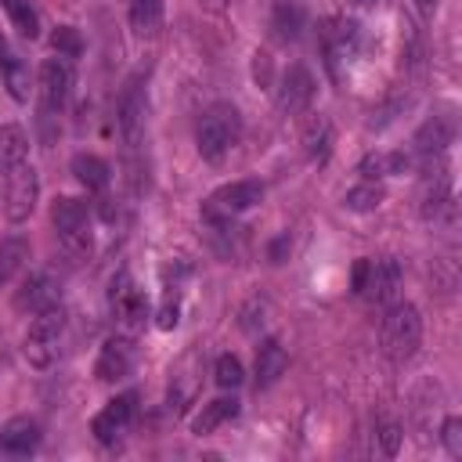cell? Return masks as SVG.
<instances>
[{
  "mask_svg": "<svg viewBox=\"0 0 462 462\" xmlns=\"http://www.w3.org/2000/svg\"><path fill=\"white\" fill-rule=\"evenodd\" d=\"M0 8L8 12L12 26H15L22 37H29V40H37V37H40V15L33 12L29 0H0Z\"/></svg>",
  "mask_w": 462,
  "mask_h": 462,
  "instance_id": "obj_28",
  "label": "cell"
},
{
  "mask_svg": "<svg viewBox=\"0 0 462 462\" xmlns=\"http://www.w3.org/2000/svg\"><path fill=\"white\" fill-rule=\"evenodd\" d=\"M264 315H267V304H264V300H249V304L242 307V315H239V318H242V329H246V332H256V325L267 322Z\"/></svg>",
  "mask_w": 462,
  "mask_h": 462,
  "instance_id": "obj_38",
  "label": "cell"
},
{
  "mask_svg": "<svg viewBox=\"0 0 462 462\" xmlns=\"http://www.w3.org/2000/svg\"><path fill=\"white\" fill-rule=\"evenodd\" d=\"M214 383L221 391H239L246 383V368H242V361L235 354H221L214 361Z\"/></svg>",
  "mask_w": 462,
  "mask_h": 462,
  "instance_id": "obj_29",
  "label": "cell"
},
{
  "mask_svg": "<svg viewBox=\"0 0 462 462\" xmlns=\"http://www.w3.org/2000/svg\"><path fill=\"white\" fill-rule=\"evenodd\" d=\"M455 120L451 116H430L416 138H412V152L416 155H444L451 145H455Z\"/></svg>",
  "mask_w": 462,
  "mask_h": 462,
  "instance_id": "obj_12",
  "label": "cell"
},
{
  "mask_svg": "<svg viewBox=\"0 0 462 462\" xmlns=\"http://www.w3.org/2000/svg\"><path fill=\"white\" fill-rule=\"evenodd\" d=\"M239 412H242V405H239L235 394H231V398H217V401L203 405V412L192 419V433H196V437H206V433H214L217 426H224L228 419H235Z\"/></svg>",
  "mask_w": 462,
  "mask_h": 462,
  "instance_id": "obj_22",
  "label": "cell"
},
{
  "mask_svg": "<svg viewBox=\"0 0 462 462\" xmlns=\"http://www.w3.org/2000/svg\"><path fill=\"white\" fill-rule=\"evenodd\" d=\"M441 441H444V451L451 458H462V419L458 416H448L441 423Z\"/></svg>",
  "mask_w": 462,
  "mask_h": 462,
  "instance_id": "obj_33",
  "label": "cell"
},
{
  "mask_svg": "<svg viewBox=\"0 0 462 462\" xmlns=\"http://www.w3.org/2000/svg\"><path fill=\"white\" fill-rule=\"evenodd\" d=\"M163 15H166L163 0H134L130 4V29L138 37H155L163 29Z\"/></svg>",
  "mask_w": 462,
  "mask_h": 462,
  "instance_id": "obj_23",
  "label": "cell"
},
{
  "mask_svg": "<svg viewBox=\"0 0 462 462\" xmlns=\"http://www.w3.org/2000/svg\"><path fill=\"white\" fill-rule=\"evenodd\" d=\"M69 170H72V177L83 184V189H87V192H95V196L109 192V184H113V170H109V163H105L102 155H95V152H80V155H72Z\"/></svg>",
  "mask_w": 462,
  "mask_h": 462,
  "instance_id": "obj_16",
  "label": "cell"
},
{
  "mask_svg": "<svg viewBox=\"0 0 462 462\" xmlns=\"http://www.w3.org/2000/svg\"><path fill=\"white\" fill-rule=\"evenodd\" d=\"M134 412H138V391H127V394L113 398L95 419H90V433H95L98 444H116V437L130 426Z\"/></svg>",
  "mask_w": 462,
  "mask_h": 462,
  "instance_id": "obj_9",
  "label": "cell"
},
{
  "mask_svg": "<svg viewBox=\"0 0 462 462\" xmlns=\"http://www.w3.org/2000/svg\"><path fill=\"white\" fill-rule=\"evenodd\" d=\"M380 343H383V354L391 361L416 357V350L423 343V315H419V307L408 304V300L387 304L383 322H380Z\"/></svg>",
  "mask_w": 462,
  "mask_h": 462,
  "instance_id": "obj_2",
  "label": "cell"
},
{
  "mask_svg": "<svg viewBox=\"0 0 462 462\" xmlns=\"http://www.w3.org/2000/svg\"><path fill=\"white\" fill-rule=\"evenodd\" d=\"M300 145H304V155L311 159V163H329V155H332V145H336V130H332V120L329 116H311L307 120V127H304V134H300Z\"/></svg>",
  "mask_w": 462,
  "mask_h": 462,
  "instance_id": "obj_18",
  "label": "cell"
},
{
  "mask_svg": "<svg viewBox=\"0 0 462 462\" xmlns=\"http://www.w3.org/2000/svg\"><path fill=\"white\" fill-rule=\"evenodd\" d=\"M401 441H405V430H401L394 419H383L380 430H376V451H380L383 458H394V455L401 451Z\"/></svg>",
  "mask_w": 462,
  "mask_h": 462,
  "instance_id": "obj_32",
  "label": "cell"
},
{
  "mask_svg": "<svg viewBox=\"0 0 462 462\" xmlns=\"http://www.w3.org/2000/svg\"><path fill=\"white\" fill-rule=\"evenodd\" d=\"M15 311L19 315H37L51 304H58V282H55V274L51 271H33L22 279V286L15 290Z\"/></svg>",
  "mask_w": 462,
  "mask_h": 462,
  "instance_id": "obj_10",
  "label": "cell"
},
{
  "mask_svg": "<svg viewBox=\"0 0 462 462\" xmlns=\"http://www.w3.org/2000/svg\"><path fill=\"white\" fill-rule=\"evenodd\" d=\"M290 368V354L279 340H264L260 350H256V391H267L274 387Z\"/></svg>",
  "mask_w": 462,
  "mask_h": 462,
  "instance_id": "obj_17",
  "label": "cell"
},
{
  "mask_svg": "<svg viewBox=\"0 0 462 462\" xmlns=\"http://www.w3.org/2000/svg\"><path fill=\"white\" fill-rule=\"evenodd\" d=\"M357 173H361L365 181H380V177H387V155H376V152H368V155L361 159Z\"/></svg>",
  "mask_w": 462,
  "mask_h": 462,
  "instance_id": "obj_37",
  "label": "cell"
},
{
  "mask_svg": "<svg viewBox=\"0 0 462 462\" xmlns=\"http://www.w3.org/2000/svg\"><path fill=\"white\" fill-rule=\"evenodd\" d=\"M113 311H116V318L134 332V329H141L145 325V318H148V300H145V293L134 286V290H127L116 304H109Z\"/></svg>",
  "mask_w": 462,
  "mask_h": 462,
  "instance_id": "obj_26",
  "label": "cell"
},
{
  "mask_svg": "<svg viewBox=\"0 0 462 462\" xmlns=\"http://www.w3.org/2000/svg\"><path fill=\"white\" fill-rule=\"evenodd\" d=\"M72 62L69 58H62V55H55V58H44V65H40V72H37V95H40V123H47V120H55L62 109H65V102H69V95H72Z\"/></svg>",
  "mask_w": 462,
  "mask_h": 462,
  "instance_id": "obj_5",
  "label": "cell"
},
{
  "mask_svg": "<svg viewBox=\"0 0 462 462\" xmlns=\"http://www.w3.org/2000/svg\"><path fill=\"white\" fill-rule=\"evenodd\" d=\"M401 65H405L408 72H423V65H426V40H423V33H419L412 22H405V51H401Z\"/></svg>",
  "mask_w": 462,
  "mask_h": 462,
  "instance_id": "obj_30",
  "label": "cell"
},
{
  "mask_svg": "<svg viewBox=\"0 0 462 462\" xmlns=\"http://www.w3.org/2000/svg\"><path fill=\"white\" fill-rule=\"evenodd\" d=\"M98 214H102V221H105V224H113V221H116V210H113V199H102V206H98Z\"/></svg>",
  "mask_w": 462,
  "mask_h": 462,
  "instance_id": "obj_41",
  "label": "cell"
},
{
  "mask_svg": "<svg viewBox=\"0 0 462 462\" xmlns=\"http://www.w3.org/2000/svg\"><path fill=\"white\" fill-rule=\"evenodd\" d=\"M315 95H318L315 72L304 62H293L279 80V109L286 116H300V113H307L315 105Z\"/></svg>",
  "mask_w": 462,
  "mask_h": 462,
  "instance_id": "obj_8",
  "label": "cell"
},
{
  "mask_svg": "<svg viewBox=\"0 0 462 462\" xmlns=\"http://www.w3.org/2000/svg\"><path fill=\"white\" fill-rule=\"evenodd\" d=\"M401 282H405L401 260L380 256V260H373V274H368V290H365V297H373L380 307H387V304H394V300L401 297Z\"/></svg>",
  "mask_w": 462,
  "mask_h": 462,
  "instance_id": "obj_11",
  "label": "cell"
},
{
  "mask_svg": "<svg viewBox=\"0 0 462 462\" xmlns=\"http://www.w3.org/2000/svg\"><path fill=\"white\" fill-rule=\"evenodd\" d=\"M239 134H242V116L231 102H217L210 105L203 116H199V127H196V148L206 163H224L228 152L239 145Z\"/></svg>",
  "mask_w": 462,
  "mask_h": 462,
  "instance_id": "obj_1",
  "label": "cell"
},
{
  "mask_svg": "<svg viewBox=\"0 0 462 462\" xmlns=\"http://www.w3.org/2000/svg\"><path fill=\"white\" fill-rule=\"evenodd\" d=\"M134 365H138V343L134 336L127 332H116L102 343L98 350V361H95V380L98 383H120L134 373Z\"/></svg>",
  "mask_w": 462,
  "mask_h": 462,
  "instance_id": "obj_6",
  "label": "cell"
},
{
  "mask_svg": "<svg viewBox=\"0 0 462 462\" xmlns=\"http://www.w3.org/2000/svg\"><path fill=\"white\" fill-rule=\"evenodd\" d=\"M405 105H408V98H391V102H383L376 113H373V130H383V127H391L401 113H405Z\"/></svg>",
  "mask_w": 462,
  "mask_h": 462,
  "instance_id": "obj_35",
  "label": "cell"
},
{
  "mask_svg": "<svg viewBox=\"0 0 462 462\" xmlns=\"http://www.w3.org/2000/svg\"><path fill=\"white\" fill-rule=\"evenodd\" d=\"M368 274H373V260H368V256L354 260V267H350V293H354V297H365V290H368Z\"/></svg>",
  "mask_w": 462,
  "mask_h": 462,
  "instance_id": "obj_36",
  "label": "cell"
},
{
  "mask_svg": "<svg viewBox=\"0 0 462 462\" xmlns=\"http://www.w3.org/2000/svg\"><path fill=\"white\" fill-rule=\"evenodd\" d=\"M383 199H387V192H383L380 181H361V184H354V189L343 196V206L350 214H373V210L383 206Z\"/></svg>",
  "mask_w": 462,
  "mask_h": 462,
  "instance_id": "obj_24",
  "label": "cell"
},
{
  "mask_svg": "<svg viewBox=\"0 0 462 462\" xmlns=\"http://www.w3.org/2000/svg\"><path fill=\"white\" fill-rule=\"evenodd\" d=\"M145 113H148L145 76H130L127 87L120 90V102H116V130H120L127 155H134L145 141Z\"/></svg>",
  "mask_w": 462,
  "mask_h": 462,
  "instance_id": "obj_4",
  "label": "cell"
},
{
  "mask_svg": "<svg viewBox=\"0 0 462 462\" xmlns=\"http://www.w3.org/2000/svg\"><path fill=\"white\" fill-rule=\"evenodd\" d=\"M44 433H40V423L29 419V416H15L0 426V448L8 455H33L40 448Z\"/></svg>",
  "mask_w": 462,
  "mask_h": 462,
  "instance_id": "obj_15",
  "label": "cell"
},
{
  "mask_svg": "<svg viewBox=\"0 0 462 462\" xmlns=\"http://www.w3.org/2000/svg\"><path fill=\"white\" fill-rule=\"evenodd\" d=\"M58 242H62V253H65L69 264H87L90 256H95V231H90V224L76 228V231H62Z\"/></svg>",
  "mask_w": 462,
  "mask_h": 462,
  "instance_id": "obj_27",
  "label": "cell"
},
{
  "mask_svg": "<svg viewBox=\"0 0 462 462\" xmlns=\"http://www.w3.org/2000/svg\"><path fill=\"white\" fill-rule=\"evenodd\" d=\"M177 322H181V297L177 293H166L163 304H159V311H155V325L163 332H170V329H177Z\"/></svg>",
  "mask_w": 462,
  "mask_h": 462,
  "instance_id": "obj_34",
  "label": "cell"
},
{
  "mask_svg": "<svg viewBox=\"0 0 462 462\" xmlns=\"http://www.w3.org/2000/svg\"><path fill=\"white\" fill-rule=\"evenodd\" d=\"M260 199H264V184L256 177H242V181H231V184H224V189H217L210 203L235 217V214L253 210Z\"/></svg>",
  "mask_w": 462,
  "mask_h": 462,
  "instance_id": "obj_13",
  "label": "cell"
},
{
  "mask_svg": "<svg viewBox=\"0 0 462 462\" xmlns=\"http://www.w3.org/2000/svg\"><path fill=\"white\" fill-rule=\"evenodd\" d=\"M22 163H29V138L19 123H4L0 127V177H8Z\"/></svg>",
  "mask_w": 462,
  "mask_h": 462,
  "instance_id": "obj_19",
  "label": "cell"
},
{
  "mask_svg": "<svg viewBox=\"0 0 462 462\" xmlns=\"http://www.w3.org/2000/svg\"><path fill=\"white\" fill-rule=\"evenodd\" d=\"M65 325H69V311L62 307V300L33 315L29 332H26V357H29V365H37V368H51L55 365L58 343L65 336Z\"/></svg>",
  "mask_w": 462,
  "mask_h": 462,
  "instance_id": "obj_3",
  "label": "cell"
},
{
  "mask_svg": "<svg viewBox=\"0 0 462 462\" xmlns=\"http://www.w3.org/2000/svg\"><path fill=\"white\" fill-rule=\"evenodd\" d=\"M51 221H55V231H76V228H87L90 224V206L87 199L80 196H58L55 206H51Z\"/></svg>",
  "mask_w": 462,
  "mask_h": 462,
  "instance_id": "obj_21",
  "label": "cell"
},
{
  "mask_svg": "<svg viewBox=\"0 0 462 462\" xmlns=\"http://www.w3.org/2000/svg\"><path fill=\"white\" fill-rule=\"evenodd\" d=\"M304 22H307L304 8L297 4V0H286V4H279V8H274L271 29H274V37H279V40H286V44H290V40H297V37H300Z\"/></svg>",
  "mask_w": 462,
  "mask_h": 462,
  "instance_id": "obj_25",
  "label": "cell"
},
{
  "mask_svg": "<svg viewBox=\"0 0 462 462\" xmlns=\"http://www.w3.org/2000/svg\"><path fill=\"white\" fill-rule=\"evenodd\" d=\"M4 181H8V206H4L8 221L12 224L29 221L33 210H37V199H40V173H37V166L33 163H22Z\"/></svg>",
  "mask_w": 462,
  "mask_h": 462,
  "instance_id": "obj_7",
  "label": "cell"
},
{
  "mask_svg": "<svg viewBox=\"0 0 462 462\" xmlns=\"http://www.w3.org/2000/svg\"><path fill=\"white\" fill-rule=\"evenodd\" d=\"M51 47H55V55H62V58H80L83 55V37H80V29H72V26H58L55 29V37H51Z\"/></svg>",
  "mask_w": 462,
  "mask_h": 462,
  "instance_id": "obj_31",
  "label": "cell"
},
{
  "mask_svg": "<svg viewBox=\"0 0 462 462\" xmlns=\"http://www.w3.org/2000/svg\"><path fill=\"white\" fill-rule=\"evenodd\" d=\"M279 4H286V0H279Z\"/></svg>",
  "mask_w": 462,
  "mask_h": 462,
  "instance_id": "obj_43",
  "label": "cell"
},
{
  "mask_svg": "<svg viewBox=\"0 0 462 462\" xmlns=\"http://www.w3.org/2000/svg\"><path fill=\"white\" fill-rule=\"evenodd\" d=\"M286 249H290V235H279V239L271 242V264H282Z\"/></svg>",
  "mask_w": 462,
  "mask_h": 462,
  "instance_id": "obj_39",
  "label": "cell"
},
{
  "mask_svg": "<svg viewBox=\"0 0 462 462\" xmlns=\"http://www.w3.org/2000/svg\"><path fill=\"white\" fill-rule=\"evenodd\" d=\"M0 80H4V87H8V95L15 98V102H29V95H33V76H29V65L22 62V55H15L12 47H8V40L0 37Z\"/></svg>",
  "mask_w": 462,
  "mask_h": 462,
  "instance_id": "obj_14",
  "label": "cell"
},
{
  "mask_svg": "<svg viewBox=\"0 0 462 462\" xmlns=\"http://www.w3.org/2000/svg\"><path fill=\"white\" fill-rule=\"evenodd\" d=\"M29 239L26 235H8L0 239V286H12L19 279V271L29 264Z\"/></svg>",
  "mask_w": 462,
  "mask_h": 462,
  "instance_id": "obj_20",
  "label": "cell"
},
{
  "mask_svg": "<svg viewBox=\"0 0 462 462\" xmlns=\"http://www.w3.org/2000/svg\"><path fill=\"white\" fill-rule=\"evenodd\" d=\"M214 4H224V0H214Z\"/></svg>",
  "mask_w": 462,
  "mask_h": 462,
  "instance_id": "obj_42",
  "label": "cell"
},
{
  "mask_svg": "<svg viewBox=\"0 0 462 462\" xmlns=\"http://www.w3.org/2000/svg\"><path fill=\"white\" fill-rule=\"evenodd\" d=\"M437 8H441V0H416V12H419L426 22L437 15Z\"/></svg>",
  "mask_w": 462,
  "mask_h": 462,
  "instance_id": "obj_40",
  "label": "cell"
}]
</instances>
